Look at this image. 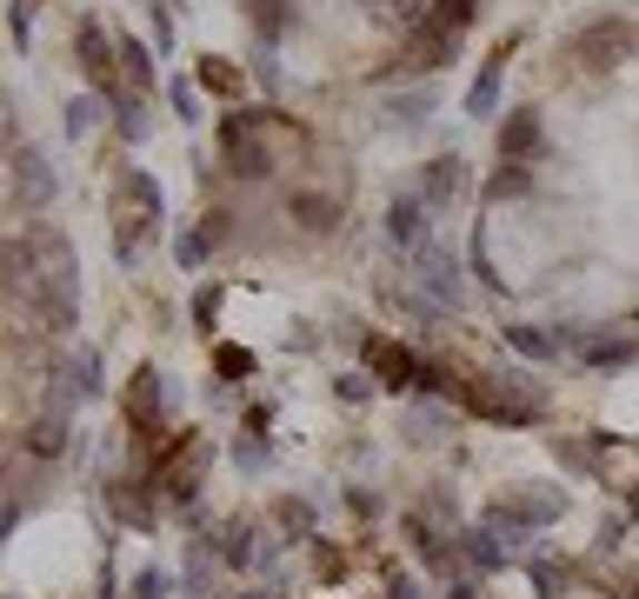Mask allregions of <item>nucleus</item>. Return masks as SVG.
Returning a JSON list of instances; mask_svg holds the SVG:
<instances>
[{"instance_id": "nucleus-4", "label": "nucleus", "mask_w": 639, "mask_h": 599, "mask_svg": "<svg viewBox=\"0 0 639 599\" xmlns=\"http://www.w3.org/2000/svg\"><path fill=\"white\" fill-rule=\"evenodd\" d=\"M473 7H480V0H433V20H440L447 33H460V27L473 20Z\"/></svg>"}, {"instance_id": "nucleus-3", "label": "nucleus", "mask_w": 639, "mask_h": 599, "mask_svg": "<svg viewBox=\"0 0 639 599\" xmlns=\"http://www.w3.org/2000/svg\"><path fill=\"white\" fill-rule=\"evenodd\" d=\"M373 367H380L393 387H413V360H407L400 347H373Z\"/></svg>"}, {"instance_id": "nucleus-6", "label": "nucleus", "mask_w": 639, "mask_h": 599, "mask_svg": "<svg viewBox=\"0 0 639 599\" xmlns=\"http://www.w3.org/2000/svg\"><path fill=\"white\" fill-rule=\"evenodd\" d=\"M200 80H207V87H220V93H233V87H240V73H233L227 60H207V67H200Z\"/></svg>"}, {"instance_id": "nucleus-5", "label": "nucleus", "mask_w": 639, "mask_h": 599, "mask_svg": "<svg viewBox=\"0 0 639 599\" xmlns=\"http://www.w3.org/2000/svg\"><path fill=\"white\" fill-rule=\"evenodd\" d=\"M80 53H87V73H93V80H107V73H113V67H107V47H100V33H93V27L80 33Z\"/></svg>"}, {"instance_id": "nucleus-2", "label": "nucleus", "mask_w": 639, "mask_h": 599, "mask_svg": "<svg viewBox=\"0 0 639 599\" xmlns=\"http://www.w3.org/2000/svg\"><path fill=\"white\" fill-rule=\"evenodd\" d=\"M500 147H507V160L533 153V147H540V120H533V113H513V120H507V133H500Z\"/></svg>"}, {"instance_id": "nucleus-1", "label": "nucleus", "mask_w": 639, "mask_h": 599, "mask_svg": "<svg viewBox=\"0 0 639 599\" xmlns=\"http://www.w3.org/2000/svg\"><path fill=\"white\" fill-rule=\"evenodd\" d=\"M367 13H373L380 27H393V33H407V27H420V20H433V0H367Z\"/></svg>"}, {"instance_id": "nucleus-7", "label": "nucleus", "mask_w": 639, "mask_h": 599, "mask_svg": "<svg viewBox=\"0 0 639 599\" xmlns=\"http://www.w3.org/2000/svg\"><path fill=\"white\" fill-rule=\"evenodd\" d=\"M293 213H300L307 227H327V220H333V200H293Z\"/></svg>"}]
</instances>
